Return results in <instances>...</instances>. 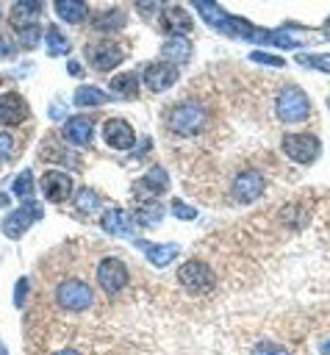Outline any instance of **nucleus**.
<instances>
[{"label": "nucleus", "mask_w": 330, "mask_h": 355, "mask_svg": "<svg viewBox=\"0 0 330 355\" xmlns=\"http://www.w3.org/2000/svg\"><path fill=\"white\" fill-rule=\"evenodd\" d=\"M100 227H103L105 233H111V236H130V230H133V216H130L128 211H122V208H108V211H103V216H100Z\"/></svg>", "instance_id": "2eb2a0df"}, {"label": "nucleus", "mask_w": 330, "mask_h": 355, "mask_svg": "<svg viewBox=\"0 0 330 355\" xmlns=\"http://www.w3.org/2000/svg\"><path fill=\"white\" fill-rule=\"evenodd\" d=\"M6 202H8V200H6V194L0 191V205H6Z\"/></svg>", "instance_id": "ea45409f"}, {"label": "nucleus", "mask_w": 330, "mask_h": 355, "mask_svg": "<svg viewBox=\"0 0 330 355\" xmlns=\"http://www.w3.org/2000/svg\"><path fill=\"white\" fill-rule=\"evenodd\" d=\"M17 55V47L8 36H0V58H14Z\"/></svg>", "instance_id": "c9c22d12"}, {"label": "nucleus", "mask_w": 330, "mask_h": 355, "mask_svg": "<svg viewBox=\"0 0 330 355\" xmlns=\"http://www.w3.org/2000/svg\"><path fill=\"white\" fill-rule=\"evenodd\" d=\"M133 216V225H144V227H155L164 216V205L155 202V200H144L136 205V211L130 214Z\"/></svg>", "instance_id": "aec40b11"}, {"label": "nucleus", "mask_w": 330, "mask_h": 355, "mask_svg": "<svg viewBox=\"0 0 330 355\" xmlns=\"http://www.w3.org/2000/svg\"><path fill=\"white\" fill-rule=\"evenodd\" d=\"M161 53L166 58V64H186L191 58V42L186 36H166L161 44Z\"/></svg>", "instance_id": "a211bd4d"}, {"label": "nucleus", "mask_w": 330, "mask_h": 355, "mask_svg": "<svg viewBox=\"0 0 330 355\" xmlns=\"http://www.w3.org/2000/svg\"><path fill=\"white\" fill-rule=\"evenodd\" d=\"M161 25L164 31H169V36H183L186 31H191V17L180 6H169L161 11Z\"/></svg>", "instance_id": "f3484780"}, {"label": "nucleus", "mask_w": 330, "mask_h": 355, "mask_svg": "<svg viewBox=\"0 0 330 355\" xmlns=\"http://www.w3.org/2000/svg\"><path fill=\"white\" fill-rule=\"evenodd\" d=\"M36 219H42V208L39 205H33V202H22V208H17V211H11L6 219H3V225H0V230L8 236V239H19Z\"/></svg>", "instance_id": "6e6552de"}, {"label": "nucleus", "mask_w": 330, "mask_h": 355, "mask_svg": "<svg viewBox=\"0 0 330 355\" xmlns=\"http://www.w3.org/2000/svg\"><path fill=\"white\" fill-rule=\"evenodd\" d=\"M55 355H80V352H75V349H61V352H55Z\"/></svg>", "instance_id": "4c0bfd02"}, {"label": "nucleus", "mask_w": 330, "mask_h": 355, "mask_svg": "<svg viewBox=\"0 0 330 355\" xmlns=\"http://www.w3.org/2000/svg\"><path fill=\"white\" fill-rule=\"evenodd\" d=\"M297 64H305V67H313V69H322V72H330V55H297Z\"/></svg>", "instance_id": "c756f323"}, {"label": "nucleus", "mask_w": 330, "mask_h": 355, "mask_svg": "<svg viewBox=\"0 0 330 355\" xmlns=\"http://www.w3.org/2000/svg\"><path fill=\"white\" fill-rule=\"evenodd\" d=\"M39 36H42L39 25H31V28H22V31H17V39H19V44H22L25 50L36 47V44H39Z\"/></svg>", "instance_id": "c85d7f7f"}, {"label": "nucleus", "mask_w": 330, "mask_h": 355, "mask_svg": "<svg viewBox=\"0 0 330 355\" xmlns=\"http://www.w3.org/2000/svg\"><path fill=\"white\" fill-rule=\"evenodd\" d=\"M53 8H55V14H58L64 22H72V25L83 22V19H86V14H89L86 3H80V0H58Z\"/></svg>", "instance_id": "4be33fe9"}, {"label": "nucleus", "mask_w": 330, "mask_h": 355, "mask_svg": "<svg viewBox=\"0 0 330 355\" xmlns=\"http://www.w3.org/2000/svg\"><path fill=\"white\" fill-rule=\"evenodd\" d=\"M44 44H47V53L50 55H67L69 53V39L55 28V25H50L47 31H44Z\"/></svg>", "instance_id": "a878e982"}, {"label": "nucleus", "mask_w": 330, "mask_h": 355, "mask_svg": "<svg viewBox=\"0 0 330 355\" xmlns=\"http://www.w3.org/2000/svg\"><path fill=\"white\" fill-rule=\"evenodd\" d=\"M92 25L97 31H119L125 25V11L122 8H103L92 17Z\"/></svg>", "instance_id": "5701e85b"}, {"label": "nucleus", "mask_w": 330, "mask_h": 355, "mask_svg": "<svg viewBox=\"0 0 330 355\" xmlns=\"http://www.w3.org/2000/svg\"><path fill=\"white\" fill-rule=\"evenodd\" d=\"M103 139L114 150H130L136 144V133L122 116H111L103 122Z\"/></svg>", "instance_id": "9b49d317"}, {"label": "nucleus", "mask_w": 330, "mask_h": 355, "mask_svg": "<svg viewBox=\"0 0 330 355\" xmlns=\"http://www.w3.org/2000/svg\"><path fill=\"white\" fill-rule=\"evenodd\" d=\"M39 11H42V3H39V0H22V3H14V6H11V25H14L17 31L31 28V25H36L33 19H36Z\"/></svg>", "instance_id": "6ab92c4d"}, {"label": "nucleus", "mask_w": 330, "mask_h": 355, "mask_svg": "<svg viewBox=\"0 0 330 355\" xmlns=\"http://www.w3.org/2000/svg\"><path fill=\"white\" fill-rule=\"evenodd\" d=\"M86 61L97 69V72H111L114 67H119V61L125 58V50L111 42V39H103V42H89L86 44Z\"/></svg>", "instance_id": "20e7f679"}, {"label": "nucleus", "mask_w": 330, "mask_h": 355, "mask_svg": "<svg viewBox=\"0 0 330 355\" xmlns=\"http://www.w3.org/2000/svg\"><path fill=\"white\" fill-rule=\"evenodd\" d=\"M94 300V291L83 283V280H64L55 288V302L64 311H86Z\"/></svg>", "instance_id": "423d86ee"}, {"label": "nucleus", "mask_w": 330, "mask_h": 355, "mask_svg": "<svg viewBox=\"0 0 330 355\" xmlns=\"http://www.w3.org/2000/svg\"><path fill=\"white\" fill-rule=\"evenodd\" d=\"M172 214H175V216H177V219H186V222H189V219H194V216H197V211H194V208H191V205H186V202H183V200H172Z\"/></svg>", "instance_id": "2f4dec72"}, {"label": "nucleus", "mask_w": 330, "mask_h": 355, "mask_svg": "<svg viewBox=\"0 0 330 355\" xmlns=\"http://www.w3.org/2000/svg\"><path fill=\"white\" fill-rule=\"evenodd\" d=\"M177 283L183 288H189L191 294H205V291L214 288V272L202 261H186L177 269Z\"/></svg>", "instance_id": "39448f33"}, {"label": "nucleus", "mask_w": 330, "mask_h": 355, "mask_svg": "<svg viewBox=\"0 0 330 355\" xmlns=\"http://www.w3.org/2000/svg\"><path fill=\"white\" fill-rule=\"evenodd\" d=\"M11 153H14V139H11V133H0V164L8 161Z\"/></svg>", "instance_id": "72a5a7b5"}, {"label": "nucleus", "mask_w": 330, "mask_h": 355, "mask_svg": "<svg viewBox=\"0 0 330 355\" xmlns=\"http://www.w3.org/2000/svg\"><path fill=\"white\" fill-rule=\"evenodd\" d=\"M72 202H75V211L83 214V216H92V214H97V211L103 208V197H100L94 189H89V186L78 189V194H75Z\"/></svg>", "instance_id": "412c9836"}, {"label": "nucleus", "mask_w": 330, "mask_h": 355, "mask_svg": "<svg viewBox=\"0 0 330 355\" xmlns=\"http://www.w3.org/2000/svg\"><path fill=\"white\" fill-rule=\"evenodd\" d=\"M230 191H233V197L238 202H252V200H258L263 194V175L255 172V169H247V172L236 175Z\"/></svg>", "instance_id": "ddd939ff"}, {"label": "nucleus", "mask_w": 330, "mask_h": 355, "mask_svg": "<svg viewBox=\"0 0 330 355\" xmlns=\"http://www.w3.org/2000/svg\"><path fill=\"white\" fill-rule=\"evenodd\" d=\"M11 194L19 197L22 202H33V172H31V169L19 172V178H17L14 186H11Z\"/></svg>", "instance_id": "cd10ccee"}, {"label": "nucleus", "mask_w": 330, "mask_h": 355, "mask_svg": "<svg viewBox=\"0 0 330 355\" xmlns=\"http://www.w3.org/2000/svg\"><path fill=\"white\" fill-rule=\"evenodd\" d=\"M92 133H94V119H92V116H83V114L69 116V119L64 122V128H61L64 141H69V144H75V147H86V144L92 141Z\"/></svg>", "instance_id": "4468645a"}, {"label": "nucleus", "mask_w": 330, "mask_h": 355, "mask_svg": "<svg viewBox=\"0 0 330 355\" xmlns=\"http://www.w3.org/2000/svg\"><path fill=\"white\" fill-rule=\"evenodd\" d=\"M39 186H42V194L50 202H67L69 194H72V178L61 169H47L39 180Z\"/></svg>", "instance_id": "1a4fd4ad"}, {"label": "nucleus", "mask_w": 330, "mask_h": 355, "mask_svg": "<svg viewBox=\"0 0 330 355\" xmlns=\"http://www.w3.org/2000/svg\"><path fill=\"white\" fill-rule=\"evenodd\" d=\"M252 355H288V352L283 347H277L275 341H261V344H255Z\"/></svg>", "instance_id": "473e14b6"}, {"label": "nucleus", "mask_w": 330, "mask_h": 355, "mask_svg": "<svg viewBox=\"0 0 330 355\" xmlns=\"http://www.w3.org/2000/svg\"><path fill=\"white\" fill-rule=\"evenodd\" d=\"M75 105L78 108H89V105H100V103H108L111 100V94H105L103 89H97V86H80V89H75Z\"/></svg>", "instance_id": "393cba45"}, {"label": "nucleus", "mask_w": 330, "mask_h": 355, "mask_svg": "<svg viewBox=\"0 0 330 355\" xmlns=\"http://www.w3.org/2000/svg\"><path fill=\"white\" fill-rule=\"evenodd\" d=\"M141 186H144L150 194H161V191H166V186H169V175H166V169H164L161 164L150 166V169L144 172V178H141Z\"/></svg>", "instance_id": "b1692460"}, {"label": "nucleus", "mask_w": 330, "mask_h": 355, "mask_svg": "<svg viewBox=\"0 0 330 355\" xmlns=\"http://www.w3.org/2000/svg\"><path fill=\"white\" fill-rule=\"evenodd\" d=\"M25 294H28V277H19L17 280V288H14V305L17 308L25 305Z\"/></svg>", "instance_id": "f704fd0d"}, {"label": "nucleus", "mask_w": 330, "mask_h": 355, "mask_svg": "<svg viewBox=\"0 0 330 355\" xmlns=\"http://www.w3.org/2000/svg\"><path fill=\"white\" fill-rule=\"evenodd\" d=\"M28 114H31V108L19 92H3L0 94V125H6V128L19 125L28 119Z\"/></svg>", "instance_id": "f8f14e48"}, {"label": "nucleus", "mask_w": 330, "mask_h": 355, "mask_svg": "<svg viewBox=\"0 0 330 355\" xmlns=\"http://www.w3.org/2000/svg\"><path fill=\"white\" fill-rule=\"evenodd\" d=\"M111 89L119 97H136L139 94V75L136 72H122L111 80Z\"/></svg>", "instance_id": "bb28decb"}, {"label": "nucleus", "mask_w": 330, "mask_h": 355, "mask_svg": "<svg viewBox=\"0 0 330 355\" xmlns=\"http://www.w3.org/2000/svg\"><path fill=\"white\" fill-rule=\"evenodd\" d=\"M275 111H277V119H280V122H302V119H308V114H311L308 94H305L299 86H283L280 94H277Z\"/></svg>", "instance_id": "f03ea898"}, {"label": "nucleus", "mask_w": 330, "mask_h": 355, "mask_svg": "<svg viewBox=\"0 0 330 355\" xmlns=\"http://www.w3.org/2000/svg\"><path fill=\"white\" fill-rule=\"evenodd\" d=\"M280 147L283 155H288L294 164H311L322 153V141L316 133H286Z\"/></svg>", "instance_id": "7ed1b4c3"}, {"label": "nucleus", "mask_w": 330, "mask_h": 355, "mask_svg": "<svg viewBox=\"0 0 330 355\" xmlns=\"http://www.w3.org/2000/svg\"><path fill=\"white\" fill-rule=\"evenodd\" d=\"M322 355H330V341H324V344H322Z\"/></svg>", "instance_id": "58836bf2"}, {"label": "nucleus", "mask_w": 330, "mask_h": 355, "mask_svg": "<svg viewBox=\"0 0 330 355\" xmlns=\"http://www.w3.org/2000/svg\"><path fill=\"white\" fill-rule=\"evenodd\" d=\"M67 72H69V75H78V78H80V75H83V67H80L78 61H69V64H67Z\"/></svg>", "instance_id": "e433bc0d"}, {"label": "nucleus", "mask_w": 330, "mask_h": 355, "mask_svg": "<svg viewBox=\"0 0 330 355\" xmlns=\"http://www.w3.org/2000/svg\"><path fill=\"white\" fill-rule=\"evenodd\" d=\"M136 247L144 252V258H147L153 266H166V263L175 261L177 252H180L177 244H155V241H144V239H139Z\"/></svg>", "instance_id": "dca6fc26"}, {"label": "nucleus", "mask_w": 330, "mask_h": 355, "mask_svg": "<svg viewBox=\"0 0 330 355\" xmlns=\"http://www.w3.org/2000/svg\"><path fill=\"white\" fill-rule=\"evenodd\" d=\"M0 355H8V352H6V347H3V341H0Z\"/></svg>", "instance_id": "a19ab883"}, {"label": "nucleus", "mask_w": 330, "mask_h": 355, "mask_svg": "<svg viewBox=\"0 0 330 355\" xmlns=\"http://www.w3.org/2000/svg\"><path fill=\"white\" fill-rule=\"evenodd\" d=\"M205 119H208V111H205V105L197 103V100L177 103V105H172L169 114L164 116L166 128H169L175 136H194L197 130H202Z\"/></svg>", "instance_id": "f257e3e1"}, {"label": "nucleus", "mask_w": 330, "mask_h": 355, "mask_svg": "<svg viewBox=\"0 0 330 355\" xmlns=\"http://www.w3.org/2000/svg\"><path fill=\"white\" fill-rule=\"evenodd\" d=\"M141 78H144V86L150 92H164L180 78V72H177V67H172L166 61H155V64L141 67Z\"/></svg>", "instance_id": "9d476101"}, {"label": "nucleus", "mask_w": 330, "mask_h": 355, "mask_svg": "<svg viewBox=\"0 0 330 355\" xmlns=\"http://www.w3.org/2000/svg\"><path fill=\"white\" fill-rule=\"evenodd\" d=\"M327 22H330V19H327Z\"/></svg>", "instance_id": "79ce46f5"}, {"label": "nucleus", "mask_w": 330, "mask_h": 355, "mask_svg": "<svg viewBox=\"0 0 330 355\" xmlns=\"http://www.w3.org/2000/svg\"><path fill=\"white\" fill-rule=\"evenodd\" d=\"M97 283L105 294H116L128 286V266L119 258H103L97 263Z\"/></svg>", "instance_id": "0eeeda50"}, {"label": "nucleus", "mask_w": 330, "mask_h": 355, "mask_svg": "<svg viewBox=\"0 0 330 355\" xmlns=\"http://www.w3.org/2000/svg\"><path fill=\"white\" fill-rule=\"evenodd\" d=\"M250 61L266 64V67H286V61H283L280 55H272V53H263V50H252V53H250Z\"/></svg>", "instance_id": "7c9ffc66"}]
</instances>
